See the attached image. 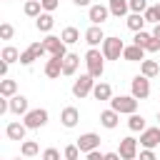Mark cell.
Listing matches in <instances>:
<instances>
[{
	"mask_svg": "<svg viewBox=\"0 0 160 160\" xmlns=\"http://www.w3.org/2000/svg\"><path fill=\"white\" fill-rule=\"evenodd\" d=\"M92 98H95V100H110V98H112V88H110L108 82H95Z\"/></svg>",
	"mask_w": 160,
	"mask_h": 160,
	"instance_id": "24",
	"label": "cell"
},
{
	"mask_svg": "<svg viewBox=\"0 0 160 160\" xmlns=\"http://www.w3.org/2000/svg\"><path fill=\"white\" fill-rule=\"evenodd\" d=\"M100 50H102L105 60H120V58H122V50H125V42L112 35V38H105V40H102Z\"/></svg>",
	"mask_w": 160,
	"mask_h": 160,
	"instance_id": "2",
	"label": "cell"
},
{
	"mask_svg": "<svg viewBox=\"0 0 160 160\" xmlns=\"http://www.w3.org/2000/svg\"><path fill=\"white\" fill-rule=\"evenodd\" d=\"M128 128L132 130V132H142L148 125H145V118L142 115H138V112H132L130 115V120H128Z\"/></svg>",
	"mask_w": 160,
	"mask_h": 160,
	"instance_id": "27",
	"label": "cell"
},
{
	"mask_svg": "<svg viewBox=\"0 0 160 160\" xmlns=\"http://www.w3.org/2000/svg\"><path fill=\"white\" fill-rule=\"evenodd\" d=\"M72 2H75L78 8H88V5H90V0H72Z\"/></svg>",
	"mask_w": 160,
	"mask_h": 160,
	"instance_id": "43",
	"label": "cell"
},
{
	"mask_svg": "<svg viewBox=\"0 0 160 160\" xmlns=\"http://www.w3.org/2000/svg\"><path fill=\"white\" fill-rule=\"evenodd\" d=\"M20 152H22V158H35V155L40 152V148H38V142H35V140H22Z\"/></svg>",
	"mask_w": 160,
	"mask_h": 160,
	"instance_id": "28",
	"label": "cell"
},
{
	"mask_svg": "<svg viewBox=\"0 0 160 160\" xmlns=\"http://www.w3.org/2000/svg\"><path fill=\"white\" fill-rule=\"evenodd\" d=\"M152 38L160 40V22H155V28H152Z\"/></svg>",
	"mask_w": 160,
	"mask_h": 160,
	"instance_id": "44",
	"label": "cell"
},
{
	"mask_svg": "<svg viewBox=\"0 0 160 160\" xmlns=\"http://www.w3.org/2000/svg\"><path fill=\"white\" fill-rule=\"evenodd\" d=\"M40 2H42V10L45 12H52V10H58V2L60 0H40Z\"/></svg>",
	"mask_w": 160,
	"mask_h": 160,
	"instance_id": "37",
	"label": "cell"
},
{
	"mask_svg": "<svg viewBox=\"0 0 160 160\" xmlns=\"http://www.w3.org/2000/svg\"><path fill=\"white\" fill-rule=\"evenodd\" d=\"M110 108L118 110L120 115H132V112H138V98H132V95H118V98H110Z\"/></svg>",
	"mask_w": 160,
	"mask_h": 160,
	"instance_id": "3",
	"label": "cell"
},
{
	"mask_svg": "<svg viewBox=\"0 0 160 160\" xmlns=\"http://www.w3.org/2000/svg\"><path fill=\"white\" fill-rule=\"evenodd\" d=\"M92 88H95V78L85 72V75H80V78L72 82V95H75L78 100H82V98L92 95Z\"/></svg>",
	"mask_w": 160,
	"mask_h": 160,
	"instance_id": "5",
	"label": "cell"
},
{
	"mask_svg": "<svg viewBox=\"0 0 160 160\" xmlns=\"http://www.w3.org/2000/svg\"><path fill=\"white\" fill-rule=\"evenodd\" d=\"M0 95H2V98H12V95H18V82L2 78V80H0Z\"/></svg>",
	"mask_w": 160,
	"mask_h": 160,
	"instance_id": "25",
	"label": "cell"
},
{
	"mask_svg": "<svg viewBox=\"0 0 160 160\" xmlns=\"http://www.w3.org/2000/svg\"><path fill=\"white\" fill-rule=\"evenodd\" d=\"M140 75H145V78H158V75H160V62H158V60H142V62H140Z\"/></svg>",
	"mask_w": 160,
	"mask_h": 160,
	"instance_id": "22",
	"label": "cell"
},
{
	"mask_svg": "<svg viewBox=\"0 0 160 160\" xmlns=\"http://www.w3.org/2000/svg\"><path fill=\"white\" fill-rule=\"evenodd\" d=\"M42 160H60V150H58V148H48V150H42Z\"/></svg>",
	"mask_w": 160,
	"mask_h": 160,
	"instance_id": "35",
	"label": "cell"
},
{
	"mask_svg": "<svg viewBox=\"0 0 160 160\" xmlns=\"http://www.w3.org/2000/svg\"><path fill=\"white\" fill-rule=\"evenodd\" d=\"M142 15H145V20H148V22H158V15H155V8H148V10L142 12Z\"/></svg>",
	"mask_w": 160,
	"mask_h": 160,
	"instance_id": "39",
	"label": "cell"
},
{
	"mask_svg": "<svg viewBox=\"0 0 160 160\" xmlns=\"http://www.w3.org/2000/svg\"><path fill=\"white\" fill-rule=\"evenodd\" d=\"M102 40H105V35H102V25H90V28L85 30V42H88L90 48L102 45Z\"/></svg>",
	"mask_w": 160,
	"mask_h": 160,
	"instance_id": "12",
	"label": "cell"
},
{
	"mask_svg": "<svg viewBox=\"0 0 160 160\" xmlns=\"http://www.w3.org/2000/svg\"><path fill=\"white\" fill-rule=\"evenodd\" d=\"M85 65H88V75H92L95 80H100L102 72H105V55H102V50L90 48L85 52Z\"/></svg>",
	"mask_w": 160,
	"mask_h": 160,
	"instance_id": "1",
	"label": "cell"
},
{
	"mask_svg": "<svg viewBox=\"0 0 160 160\" xmlns=\"http://www.w3.org/2000/svg\"><path fill=\"white\" fill-rule=\"evenodd\" d=\"M25 132H28V125L25 122H8V128H5V135L10 138V140H25Z\"/></svg>",
	"mask_w": 160,
	"mask_h": 160,
	"instance_id": "15",
	"label": "cell"
},
{
	"mask_svg": "<svg viewBox=\"0 0 160 160\" xmlns=\"http://www.w3.org/2000/svg\"><path fill=\"white\" fill-rule=\"evenodd\" d=\"M118 152H120V158H122V160H138V140H135L132 135L122 138V140H120Z\"/></svg>",
	"mask_w": 160,
	"mask_h": 160,
	"instance_id": "8",
	"label": "cell"
},
{
	"mask_svg": "<svg viewBox=\"0 0 160 160\" xmlns=\"http://www.w3.org/2000/svg\"><path fill=\"white\" fill-rule=\"evenodd\" d=\"M78 65H80V55H75V52H68V55L62 58V75H75Z\"/></svg>",
	"mask_w": 160,
	"mask_h": 160,
	"instance_id": "20",
	"label": "cell"
},
{
	"mask_svg": "<svg viewBox=\"0 0 160 160\" xmlns=\"http://www.w3.org/2000/svg\"><path fill=\"white\" fill-rule=\"evenodd\" d=\"M0 60H5V62H20V50L12 48V45H5L2 52H0Z\"/></svg>",
	"mask_w": 160,
	"mask_h": 160,
	"instance_id": "26",
	"label": "cell"
},
{
	"mask_svg": "<svg viewBox=\"0 0 160 160\" xmlns=\"http://www.w3.org/2000/svg\"><path fill=\"white\" fill-rule=\"evenodd\" d=\"M40 12H42V2L40 0H28L25 2V15L28 18H38Z\"/></svg>",
	"mask_w": 160,
	"mask_h": 160,
	"instance_id": "30",
	"label": "cell"
},
{
	"mask_svg": "<svg viewBox=\"0 0 160 160\" xmlns=\"http://www.w3.org/2000/svg\"><path fill=\"white\" fill-rule=\"evenodd\" d=\"M52 25H55V18H52L50 12H45V10L35 18V28H38L40 32H50V30H52Z\"/></svg>",
	"mask_w": 160,
	"mask_h": 160,
	"instance_id": "19",
	"label": "cell"
},
{
	"mask_svg": "<svg viewBox=\"0 0 160 160\" xmlns=\"http://www.w3.org/2000/svg\"><path fill=\"white\" fill-rule=\"evenodd\" d=\"M118 122H120V112L118 110H102L100 112V125L102 128H108V130H112V128H118Z\"/></svg>",
	"mask_w": 160,
	"mask_h": 160,
	"instance_id": "16",
	"label": "cell"
},
{
	"mask_svg": "<svg viewBox=\"0 0 160 160\" xmlns=\"http://www.w3.org/2000/svg\"><path fill=\"white\" fill-rule=\"evenodd\" d=\"M140 145L155 150V148L160 145V125H158V128H145V130L140 132Z\"/></svg>",
	"mask_w": 160,
	"mask_h": 160,
	"instance_id": "10",
	"label": "cell"
},
{
	"mask_svg": "<svg viewBox=\"0 0 160 160\" xmlns=\"http://www.w3.org/2000/svg\"><path fill=\"white\" fill-rule=\"evenodd\" d=\"M78 120H80V112H78V108H72V105L62 108V112H60V122H62L65 128H75V125H78Z\"/></svg>",
	"mask_w": 160,
	"mask_h": 160,
	"instance_id": "14",
	"label": "cell"
},
{
	"mask_svg": "<svg viewBox=\"0 0 160 160\" xmlns=\"http://www.w3.org/2000/svg\"><path fill=\"white\" fill-rule=\"evenodd\" d=\"M62 158H65V160H78V158H80V148H78V145H68V148L62 150Z\"/></svg>",
	"mask_w": 160,
	"mask_h": 160,
	"instance_id": "32",
	"label": "cell"
},
{
	"mask_svg": "<svg viewBox=\"0 0 160 160\" xmlns=\"http://www.w3.org/2000/svg\"><path fill=\"white\" fill-rule=\"evenodd\" d=\"M12 35H15V28H12L10 22H2V25H0V38H2V40H10Z\"/></svg>",
	"mask_w": 160,
	"mask_h": 160,
	"instance_id": "33",
	"label": "cell"
},
{
	"mask_svg": "<svg viewBox=\"0 0 160 160\" xmlns=\"http://www.w3.org/2000/svg\"><path fill=\"white\" fill-rule=\"evenodd\" d=\"M78 148H80V152H90V150H98L100 148V135L98 132H85V135H80L78 138V142H75Z\"/></svg>",
	"mask_w": 160,
	"mask_h": 160,
	"instance_id": "9",
	"label": "cell"
},
{
	"mask_svg": "<svg viewBox=\"0 0 160 160\" xmlns=\"http://www.w3.org/2000/svg\"><path fill=\"white\" fill-rule=\"evenodd\" d=\"M158 125H160V110H158Z\"/></svg>",
	"mask_w": 160,
	"mask_h": 160,
	"instance_id": "46",
	"label": "cell"
},
{
	"mask_svg": "<svg viewBox=\"0 0 160 160\" xmlns=\"http://www.w3.org/2000/svg\"><path fill=\"white\" fill-rule=\"evenodd\" d=\"M48 110L45 108H35V110H28L25 112V125H28V130H40V128H45L48 125Z\"/></svg>",
	"mask_w": 160,
	"mask_h": 160,
	"instance_id": "4",
	"label": "cell"
},
{
	"mask_svg": "<svg viewBox=\"0 0 160 160\" xmlns=\"http://www.w3.org/2000/svg\"><path fill=\"white\" fill-rule=\"evenodd\" d=\"M35 60H38V55H35V52H32V50H30V48H28V50H22V52H20V65H32V62H35Z\"/></svg>",
	"mask_w": 160,
	"mask_h": 160,
	"instance_id": "31",
	"label": "cell"
},
{
	"mask_svg": "<svg viewBox=\"0 0 160 160\" xmlns=\"http://www.w3.org/2000/svg\"><path fill=\"white\" fill-rule=\"evenodd\" d=\"M10 112L12 115H25L28 112V98L25 95H12L10 98Z\"/></svg>",
	"mask_w": 160,
	"mask_h": 160,
	"instance_id": "21",
	"label": "cell"
},
{
	"mask_svg": "<svg viewBox=\"0 0 160 160\" xmlns=\"http://www.w3.org/2000/svg\"><path fill=\"white\" fill-rule=\"evenodd\" d=\"M60 38H62V42H65V45H72V42H78V40H80V30L70 25V28H65V30H62V35H60Z\"/></svg>",
	"mask_w": 160,
	"mask_h": 160,
	"instance_id": "29",
	"label": "cell"
},
{
	"mask_svg": "<svg viewBox=\"0 0 160 160\" xmlns=\"http://www.w3.org/2000/svg\"><path fill=\"white\" fill-rule=\"evenodd\" d=\"M138 160H158V158H155V152H152L150 148H142V150H140V158H138Z\"/></svg>",
	"mask_w": 160,
	"mask_h": 160,
	"instance_id": "38",
	"label": "cell"
},
{
	"mask_svg": "<svg viewBox=\"0 0 160 160\" xmlns=\"http://www.w3.org/2000/svg\"><path fill=\"white\" fill-rule=\"evenodd\" d=\"M8 68H10V62L0 60V78H8Z\"/></svg>",
	"mask_w": 160,
	"mask_h": 160,
	"instance_id": "41",
	"label": "cell"
},
{
	"mask_svg": "<svg viewBox=\"0 0 160 160\" xmlns=\"http://www.w3.org/2000/svg\"><path fill=\"white\" fill-rule=\"evenodd\" d=\"M148 10V0H130V12H145Z\"/></svg>",
	"mask_w": 160,
	"mask_h": 160,
	"instance_id": "34",
	"label": "cell"
},
{
	"mask_svg": "<svg viewBox=\"0 0 160 160\" xmlns=\"http://www.w3.org/2000/svg\"><path fill=\"white\" fill-rule=\"evenodd\" d=\"M88 18H90L92 25H102V22L110 18V8H108V5H90Z\"/></svg>",
	"mask_w": 160,
	"mask_h": 160,
	"instance_id": "11",
	"label": "cell"
},
{
	"mask_svg": "<svg viewBox=\"0 0 160 160\" xmlns=\"http://www.w3.org/2000/svg\"><path fill=\"white\" fill-rule=\"evenodd\" d=\"M152 8H155V15H158V22H160V2H158V5H152Z\"/></svg>",
	"mask_w": 160,
	"mask_h": 160,
	"instance_id": "45",
	"label": "cell"
},
{
	"mask_svg": "<svg viewBox=\"0 0 160 160\" xmlns=\"http://www.w3.org/2000/svg\"><path fill=\"white\" fill-rule=\"evenodd\" d=\"M130 95L138 98V100H145V98L150 95V78H145V75H135L132 82H130Z\"/></svg>",
	"mask_w": 160,
	"mask_h": 160,
	"instance_id": "6",
	"label": "cell"
},
{
	"mask_svg": "<svg viewBox=\"0 0 160 160\" xmlns=\"http://www.w3.org/2000/svg\"><path fill=\"white\" fill-rule=\"evenodd\" d=\"M108 8H110V15L125 18L128 10H130V0H108Z\"/></svg>",
	"mask_w": 160,
	"mask_h": 160,
	"instance_id": "18",
	"label": "cell"
},
{
	"mask_svg": "<svg viewBox=\"0 0 160 160\" xmlns=\"http://www.w3.org/2000/svg\"><path fill=\"white\" fill-rule=\"evenodd\" d=\"M15 160H25V158H15Z\"/></svg>",
	"mask_w": 160,
	"mask_h": 160,
	"instance_id": "47",
	"label": "cell"
},
{
	"mask_svg": "<svg viewBox=\"0 0 160 160\" xmlns=\"http://www.w3.org/2000/svg\"><path fill=\"white\" fill-rule=\"evenodd\" d=\"M122 60H128V62H142L145 60V48H140V45H125V50H122Z\"/></svg>",
	"mask_w": 160,
	"mask_h": 160,
	"instance_id": "13",
	"label": "cell"
},
{
	"mask_svg": "<svg viewBox=\"0 0 160 160\" xmlns=\"http://www.w3.org/2000/svg\"><path fill=\"white\" fill-rule=\"evenodd\" d=\"M105 160H122L120 152H105Z\"/></svg>",
	"mask_w": 160,
	"mask_h": 160,
	"instance_id": "42",
	"label": "cell"
},
{
	"mask_svg": "<svg viewBox=\"0 0 160 160\" xmlns=\"http://www.w3.org/2000/svg\"><path fill=\"white\" fill-rule=\"evenodd\" d=\"M88 160H105V152H100V150H90V152H88Z\"/></svg>",
	"mask_w": 160,
	"mask_h": 160,
	"instance_id": "40",
	"label": "cell"
},
{
	"mask_svg": "<svg viewBox=\"0 0 160 160\" xmlns=\"http://www.w3.org/2000/svg\"><path fill=\"white\" fill-rule=\"evenodd\" d=\"M145 22H148V20H145V15H142V12H130V15H128V20H125V25H128L132 32H140Z\"/></svg>",
	"mask_w": 160,
	"mask_h": 160,
	"instance_id": "23",
	"label": "cell"
},
{
	"mask_svg": "<svg viewBox=\"0 0 160 160\" xmlns=\"http://www.w3.org/2000/svg\"><path fill=\"white\" fill-rule=\"evenodd\" d=\"M42 45H45V50L50 52V58H65V55H68V45L62 42V38L48 35V38L42 40Z\"/></svg>",
	"mask_w": 160,
	"mask_h": 160,
	"instance_id": "7",
	"label": "cell"
},
{
	"mask_svg": "<svg viewBox=\"0 0 160 160\" xmlns=\"http://www.w3.org/2000/svg\"><path fill=\"white\" fill-rule=\"evenodd\" d=\"M45 75H48L50 80L60 78V75H62V58H50V60L45 62Z\"/></svg>",
	"mask_w": 160,
	"mask_h": 160,
	"instance_id": "17",
	"label": "cell"
},
{
	"mask_svg": "<svg viewBox=\"0 0 160 160\" xmlns=\"http://www.w3.org/2000/svg\"><path fill=\"white\" fill-rule=\"evenodd\" d=\"M30 50H32V52H35V55H38V60H40V58H42V55H45V52H48V50H45V45H42V42H32V45H30Z\"/></svg>",
	"mask_w": 160,
	"mask_h": 160,
	"instance_id": "36",
	"label": "cell"
}]
</instances>
